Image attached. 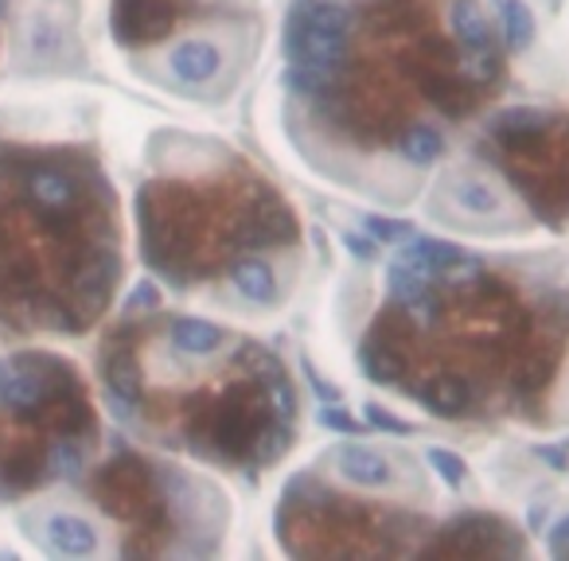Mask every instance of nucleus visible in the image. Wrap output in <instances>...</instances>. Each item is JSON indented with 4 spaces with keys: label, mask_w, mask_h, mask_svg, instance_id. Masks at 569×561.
Returning a JSON list of instances; mask_svg holds the SVG:
<instances>
[{
    "label": "nucleus",
    "mask_w": 569,
    "mask_h": 561,
    "mask_svg": "<svg viewBox=\"0 0 569 561\" xmlns=\"http://www.w3.org/2000/svg\"><path fill=\"white\" fill-rule=\"evenodd\" d=\"M553 550H558V553H569V519L561 522L558 530H553Z\"/></svg>",
    "instance_id": "f8f14e48"
},
{
    "label": "nucleus",
    "mask_w": 569,
    "mask_h": 561,
    "mask_svg": "<svg viewBox=\"0 0 569 561\" xmlns=\"http://www.w3.org/2000/svg\"><path fill=\"white\" fill-rule=\"evenodd\" d=\"M406 495L375 503L371 491H340L309 475L289 483L277 511V534L289 553H519L527 550L507 534V522L465 514L429 522L402 511Z\"/></svg>",
    "instance_id": "0eeeda50"
},
{
    "label": "nucleus",
    "mask_w": 569,
    "mask_h": 561,
    "mask_svg": "<svg viewBox=\"0 0 569 561\" xmlns=\"http://www.w3.org/2000/svg\"><path fill=\"white\" fill-rule=\"evenodd\" d=\"M43 538L56 553L63 558H87V553L98 550V530L90 527L82 514H71V511H59L43 522Z\"/></svg>",
    "instance_id": "9b49d317"
},
{
    "label": "nucleus",
    "mask_w": 569,
    "mask_h": 561,
    "mask_svg": "<svg viewBox=\"0 0 569 561\" xmlns=\"http://www.w3.org/2000/svg\"><path fill=\"white\" fill-rule=\"evenodd\" d=\"M511 51L488 0H297L284 24L289 129L320 172L398 203L496 102Z\"/></svg>",
    "instance_id": "f257e3e1"
},
{
    "label": "nucleus",
    "mask_w": 569,
    "mask_h": 561,
    "mask_svg": "<svg viewBox=\"0 0 569 561\" xmlns=\"http://www.w3.org/2000/svg\"><path fill=\"white\" fill-rule=\"evenodd\" d=\"M98 351L106 398L144 441L219 472H266L297 444L293 374L261 340L188 312L157 309L141 289Z\"/></svg>",
    "instance_id": "7ed1b4c3"
},
{
    "label": "nucleus",
    "mask_w": 569,
    "mask_h": 561,
    "mask_svg": "<svg viewBox=\"0 0 569 561\" xmlns=\"http://www.w3.org/2000/svg\"><path fill=\"white\" fill-rule=\"evenodd\" d=\"M121 277V211L94 152L0 144V324L82 335Z\"/></svg>",
    "instance_id": "39448f33"
},
{
    "label": "nucleus",
    "mask_w": 569,
    "mask_h": 561,
    "mask_svg": "<svg viewBox=\"0 0 569 561\" xmlns=\"http://www.w3.org/2000/svg\"><path fill=\"white\" fill-rule=\"evenodd\" d=\"M98 437L79 367L51 351L0 355V503L82 475Z\"/></svg>",
    "instance_id": "423d86ee"
},
{
    "label": "nucleus",
    "mask_w": 569,
    "mask_h": 561,
    "mask_svg": "<svg viewBox=\"0 0 569 561\" xmlns=\"http://www.w3.org/2000/svg\"><path fill=\"white\" fill-rule=\"evenodd\" d=\"M375 387L445 421H569V289L535 269L418 242L390 261L359 335Z\"/></svg>",
    "instance_id": "f03ea898"
},
{
    "label": "nucleus",
    "mask_w": 569,
    "mask_h": 561,
    "mask_svg": "<svg viewBox=\"0 0 569 561\" xmlns=\"http://www.w3.org/2000/svg\"><path fill=\"white\" fill-rule=\"evenodd\" d=\"M188 157L137 191L144 266L183 297L269 317L301 273L305 234L293 203L222 144H191Z\"/></svg>",
    "instance_id": "20e7f679"
},
{
    "label": "nucleus",
    "mask_w": 569,
    "mask_h": 561,
    "mask_svg": "<svg viewBox=\"0 0 569 561\" xmlns=\"http://www.w3.org/2000/svg\"><path fill=\"white\" fill-rule=\"evenodd\" d=\"M480 152L542 227L569 230V110H511L488 121Z\"/></svg>",
    "instance_id": "1a4fd4ad"
},
{
    "label": "nucleus",
    "mask_w": 569,
    "mask_h": 561,
    "mask_svg": "<svg viewBox=\"0 0 569 561\" xmlns=\"http://www.w3.org/2000/svg\"><path fill=\"white\" fill-rule=\"evenodd\" d=\"M222 9H230V0H113V40L129 51H144L176 32H199V20Z\"/></svg>",
    "instance_id": "9d476101"
},
{
    "label": "nucleus",
    "mask_w": 569,
    "mask_h": 561,
    "mask_svg": "<svg viewBox=\"0 0 569 561\" xmlns=\"http://www.w3.org/2000/svg\"><path fill=\"white\" fill-rule=\"evenodd\" d=\"M87 495L118 527V550L126 558L214 553L227 527L219 488L133 449H118L110 460L94 464Z\"/></svg>",
    "instance_id": "6e6552de"
}]
</instances>
